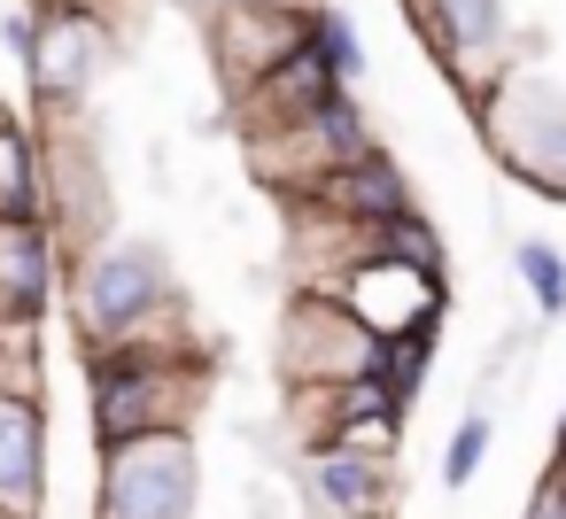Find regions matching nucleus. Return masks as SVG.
Listing matches in <instances>:
<instances>
[{"label": "nucleus", "instance_id": "obj_1", "mask_svg": "<svg viewBox=\"0 0 566 519\" xmlns=\"http://www.w3.org/2000/svg\"><path fill=\"white\" fill-rule=\"evenodd\" d=\"M71 326L86 357L109 349H195L171 256L140 233H109L71 256Z\"/></svg>", "mask_w": 566, "mask_h": 519}, {"label": "nucleus", "instance_id": "obj_2", "mask_svg": "<svg viewBox=\"0 0 566 519\" xmlns=\"http://www.w3.org/2000/svg\"><path fill=\"white\" fill-rule=\"evenodd\" d=\"M94 372V442H140V434H195L210 372L195 349H109L86 357Z\"/></svg>", "mask_w": 566, "mask_h": 519}, {"label": "nucleus", "instance_id": "obj_3", "mask_svg": "<svg viewBox=\"0 0 566 519\" xmlns=\"http://www.w3.org/2000/svg\"><path fill=\"white\" fill-rule=\"evenodd\" d=\"M403 17L419 24L427 55L442 63V78L465 109H481L527 55V32H520L512 0H403Z\"/></svg>", "mask_w": 566, "mask_h": 519}, {"label": "nucleus", "instance_id": "obj_4", "mask_svg": "<svg viewBox=\"0 0 566 519\" xmlns=\"http://www.w3.org/2000/svg\"><path fill=\"white\" fill-rule=\"evenodd\" d=\"M473 125H481V140H489V156H496L520 187L566 202V86H558V78H543V71L520 63V71L473 109Z\"/></svg>", "mask_w": 566, "mask_h": 519}, {"label": "nucleus", "instance_id": "obj_5", "mask_svg": "<svg viewBox=\"0 0 566 519\" xmlns=\"http://www.w3.org/2000/svg\"><path fill=\"white\" fill-rule=\"evenodd\" d=\"M202 511V449L195 434H140L102 449L94 519H195Z\"/></svg>", "mask_w": 566, "mask_h": 519}, {"label": "nucleus", "instance_id": "obj_6", "mask_svg": "<svg viewBox=\"0 0 566 519\" xmlns=\"http://www.w3.org/2000/svg\"><path fill=\"white\" fill-rule=\"evenodd\" d=\"M202 47H210V71H218L226 102H241V94H256L272 71H287L311 47V9H295V0H241V9H210L202 17Z\"/></svg>", "mask_w": 566, "mask_h": 519}, {"label": "nucleus", "instance_id": "obj_7", "mask_svg": "<svg viewBox=\"0 0 566 519\" xmlns=\"http://www.w3.org/2000/svg\"><path fill=\"white\" fill-rule=\"evenodd\" d=\"M109 55H117L109 17H94V9H40V40L24 55V86H32L40 117H86Z\"/></svg>", "mask_w": 566, "mask_h": 519}, {"label": "nucleus", "instance_id": "obj_8", "mask_svg": "<svg viewBox=\"0 0 566 519\" xmlns=\"http://www.w3.org/2000/svg\"><path fill=\"white\" fill-rule=\"evenodd\" d=\"M380 372V341L334 303V295H295L280 318V380L287 388H349Z\"/></svg>", "mask_w": 566, "mask_h": 519}, {"label": "nucleus", "instance_id": "obj_9", "mask_svg": "<svg viewBox=\"0 0 566 519\" xmlns=\"http://www.w3.org/2000/svg\"><path fill=\"white\" fill-rule=\"evenodd\" d=\"M326 295H334L373 341H434V326L450 318V279L411 272V264H388V256L349 264Z\"/></svg>", "mask_w": 566, "mask_h": 519}, {"label": "nucleus", "instance_id": "obj_10", "mask_svg": "<svg viewBox=\"0 0 566 519\" xmlns=\"http://www.w3.org/2000/svg\"><path fill=\"white\" fill-rule=\"evenodd\" d=\"M311 511L326 519H388V480L396 465L388 457H365V449H342V442H311L303 465H295Z\"/></svg>", "mask_w": 566, "mask_h": 519}, {"label": "nucleus", "instance_id": "obj_11", "mask_svg": "<svg viewBox=\"0 0 566 519\" xmlns=\"http://www.w3.org/2000/svg\"><path fill=\"white\" fill-rule=\"evenodd\" d=\"M55 295H63V233L0 218V318L40 326L55 310Z\"/></svg>", "mask_w": 566, "mask_h": 519}, {"label": "nucleus", "instance_id": "obj_12", "mask_svg": "<svg viewBox=\"0 0 566 519\" xmlns=\"http://www.w3.org/2000/svg\"><path fill=\"white\" fill-rule=\"evenodd\" d=\"M48 504V403L0 395V519H40Z\"/></svg>", "mask_w": 566, "mask_h": 519}, {"label": "nucleus", "instance_id": "obj_13", "mask_svg": "<svg viewBox=\"0 0 566 519\" xmlns=\"http://www.w3.org/2000/svg\"><path fill=\"white\" fill-rule=\"evenodd\" d=\"M334 94H349V86L318 63V47H303L287 71H272L256 94H241V102H226V109H233V125H241V140H249V133H287V125H311Z\"/></svg>", "mask_w": 566, "mask_h": 519}, {"label": "nucleus", "instance_id": "obj_14", "mask_svg": "<svg viewBox=\"0 0 566 519\" xmlns=\"http://www.w3.org/2000/svg\"><path fill=\"white\" fill-rule=\"evenodd\" d=\"M295 210H318V218H342V225H388V218H403V210H419L411 202V179H403V163L388 156V148H373L365 163H342L311 202H295Z\"/></svg>", "mask_w": 566, "mask_h": 519}, {"label": "nucleus", "instance_id": "obj_15", "mask_svg": "<svg viewBox=\"0 0 566 519\" xmlns=\"http://www.w3.org/2000/svg\"><path fill=\"white\" fill-rule=\"evenodd\" d=\"M0 218L9 225H55L48 218V148L24 117L0 125Z\"/></svg>", "mask_w": 566, "mask_h": 519}, {"label": "nucleus", "instance_id": "obj_16", "mask_svg": "<svg viewBox=\"0 0 566 519\" xmlns=\"http://www.w3.org/2000/svg\"><path fill=\"white\" fill-rule=\"evenodd\" d=\"M311 47H318V63H326V71H334V78H342L349 94H357V86L373 78L365 32H357V24H349V17L334 9V0H318V9H311Z\"/></svg>", "mask_w": 566, "mask_h": 519}, {"label": "nucleus", "instance_id": "obj_17", "mask_svg": "<svg viewBox=\"0 0 566 519\" xmlns=\"http://www.w3.org/2000/svg\"><path fill=\"white\" fill-rule=\"evenodd\" d=\"M373 256H388V264H411V272H450V248H442V233H434V218L427 210H403V218H388V225H373Z\"/></svg>", "mask_w": 566, "mask_h": 519}, {"label": "nucleus", "instance_id": "obj_18", "mask_svg": "<svg viewBox=\"0 0 566 519\" xmlns=\"http://www.w3.org/2000/svg\"><path fill=\"white\" fill-rule=\"evenodd\" d=\"M512 272H520V287H527V303H535V318L551 326V318H566V248L558 241H512Z\"/></svg>", "mask_w": 566, "mask_h": 519}, {"label": "nucleus", "instance_id": "obj_19", "mask_svg": "<svg viewBox=\"0 0 566 519\" xmlns=\"http://www.w3.org/2000/svg\"><path fill=\"white\" fill-rule=\"evenodd\" d=\"M489 449H496V411L489 403H473L458 426H450V442H442V488L458 496V488H473L481 480V465H489Z\"/></svg>", "mask_w": 566, "mask_h": 519}, {"label": "nucleus", "instance_id": "obj_20", "mask_svg": "<svg viewBox=\"0 0 566 519\" xmlns=\"http://www.w3.org/2000/svg\"><path fill=\"white\" fill-rule=\"evenodd\" d=\"M427 364H434V341H380V395L396 403V411H411L419 403V388H427Z\"/></svg>", "mask_w": 566, "mask_h": 519}, {"label": "nucleus", "instance_id": "obj_21", "mask_svg": "<svg viewBox=\"0 0 566 519\" xmlns=\"http://www.w3.org/2000/svg\"><path fill=\"white\" fill-rule=\"evenodd\" d=\"M32 40H40V9L24 0V9H9V17H0V47H9V55L24 63V55H32Z\"/></svg>", "mask_w": 566, "mask_h": 519}, {"label": "nucleus", "instance_id": "obj_22", "mask_svg": "<svg viewBox=\"0 0 566 519\" xmlns=\"http://www.w3.org/2000/svg\"><path fill=\"white\" fill-rule=\"evenodd\" d=\"M210 9H241V0H202V17H210ZM295 9H318V0H295Z\"/></svg>", "mask_w": 566, "mask_h": 519}, {"label": "nucleus", "instance_id": "obj_23", "mask_svg": "<svg viewBox=\"0 0 566 519\" xmlns=\"http://www.w3.org/2000/svg\"><path fill=\"white\" fill-rule=\"evenodd\" d=\"M0 125H9V102H0Z\"/></svg>", "mask_w": 566, "mask_h": 519}]
</instances>
